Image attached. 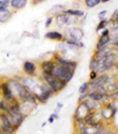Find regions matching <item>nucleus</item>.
<instances>
[{
  "mask_svg": "<svg viewBox=\"0 0 118 134\" xmlns=\"http://www.w3.org/2000/svg\"><path fill=\"white\" fill-rule=\"evenodd\" d=\"M83 103L86 106V108H88L89 111H96L98 109V106H99V104H98V102L93 101V100L89 99V97L83 102Z\"/></svg>",
  "mask_w": 118,
  "mask_h": 134,
  "instance_id": "17",
  "label": "nucleus"
},
{
  "mask_svg": "<svg viewBox=\"0 0 118 134\" xmlns=\"http://www.w3.org/2000/svg\"><path fill=\"white\" fill-rule=\"evenodd\" d=\"M35 96H37L38 103H46V102L51 99V96L48 95L47 93H45V91H40V93H38Z\"/></svg>",
  "mask_w": 118,
  "mask_h": 134,
  "instance_id": "19",
  "label": "nucleus"
},
{
  "mask_svg": "<svg viewBox=\"0 0 118 134\" xmlns=\"http://www.w3.org/2000/svg\"><path fill=\"white\" fill-rule=\"evenodd\" d=\"M109 134H118V133H117V132H111L110 131V133H109Z\"/></svg>",
  "mask_w": 118,
  "mask_h": 134,
  "instance_id": "41",
  "label": "nucleus"
},
{
  "mask_svg": "<svg viewBox=\"0 0 118 134\" xmlns=\"http://www.w3.org/2000/svg\"><path fill=\"white\" fill-rule=\"evenodd\" d=\"M79 93L80 94H86L89 93V82H84L79 88Z\"/></svg>",
  "mask_w": 118,
  "mask_h": 134,
  "instance_id": "26",
  "label": "nucleus"
},
{
  "mask_svg": "<svg viewBox=\"0 0 118 134\" xmlns=\"http://www.w3.org/2000/svg\"><path fill=\"white\" fill-rule=\"evenodd\" d=\"M27 1L28 0H11L10 6L13 7L14 10H21V8H24L26 6Z\"/></svg>",
  "mask_w": 118,
  "mask_h": 134,
  "instance_id": "15",
  "label": "nucleus"
},
{
  "mask_svg": "<svg viewBox=\"0 0 118 134\" xmlns=\"http://www.w3.org/2000/svg\"><path fill=\"white\" fill-rule=\"evenodd\" d=\"M118 59V53L111 51L109 55H106L103 58V66L105 68L106 71H110L111 69L115 68V64Z\"/></svg>",
  "mask_w": 118,
  "mask_h": 134,
  "instance_id": "5",
  "label": "nucleus"
},
{
  "mask_svg": "<svg viewBox=\"0 0 118 134\" xmlns=\"http://www.w3.org/2000/svg\"><path fill=\"white\" fill-rule=\"evenodd\" d=\"M63 13H66V14H69L70 17H72V15H74V17H83V15H84V11H82V10H74V8L64 10Z\"/></svg>",
  "mask_w": 118,
  "mask_h": 134,
  "instance_id": "20",
  "label": "nucleus"
},
{
  "mask_svg": "<svg viewBox=\"0 0 118 134\" xmlns=\"http://www.w3.org/2000/svg\"><path fill=\"white\" fill-rule=\"evenodd\" d=\"M0 134H4V132H3V129H1V127H0Z\"/></svg>",
  "mask_w": 118,
  "mask_h": 134,
  "instance_id": "42",
  "label": "nucleus"
},
{
  "mask_svg": "<svg viewBox=\"0 0 118 134\" xmlns=\"http://www.w3.org/2000/svg\"><path fill=\"white\" fill-rule=\"evenodd\" d=\"M110 35V30L109 29H104V31H102L101 36H109Z\"/></svg>",
  "mask_w": 118,
  "mask_h": 134,
  "instance_id": "33",
  "label": "nucleus"
},
{
  "mask_svg": "<svg viewBox=\"0 0 118 134\" xmlns=\"http://www.w3.org/2000/svg\"><path fill=\"white\" fill-rule=\"evenodd\" d=\"M0 91H1V95H3V99L7 102H11L13 99H15V96L13 95L12 90H11L10 86H8V82H1L0 83Z\"/></svg>",
  "mask_w": 118,
  "mask_h": 134,
  "instance_id": "6",
  "label": "nucleus"
},
{
  "mask_svg": "<svg viewBox=\"0 0 118 134\" xmlns=\"http://www.w3.org/2000/svg\"><path fill=\"white\" fill-rule=\"evenodd\" d=\"M108 1H111V0H101V3H108Z\"/></svg>",
  "mask_w": 118,
  "mask_h": 134,
  "instance_id": "40",
  "label": "nucleus"
},
{
  "mask_svg": "<svg viewBox=\"0 0 118 134\" xmlns=\"http://www.w3.org/2000/svg\"><path fill=\"white\" fill-rule=\"evenodd\" d=\"M6 115L8 116V119H10V121L12 122V125L15 127V128H19V127L23 125L24 120L26 119V116L24 115L23 113H15V111L11 110L10 108H8V110L6 111Z\"/></svg>",
  "mask_w": 118,
  "mask_h": 134,
  "instance_id": "4",
  "label": "nucleus"
},
{
  "mask_svg": "<svg viewBox=\"0 0 118 134\" xmlns=\"http://www.w3.org/2000/svg\"><path fill=\"white\" fill-rule=\"evenodd\" d=\"M11 18H12V12H11L8 8H6L5 11L0 12V24L1 23H7Z\"/></svg>",
  "mask_w": 118,
  "mask_h": 134,
  "instance_id": "18",
  "label": "nucleus"
},
{
  "mask_svg": "<svg viewBox=\"0 0 118 134\" xmlns=\"http://www.w3.org/2000/svg\"><path fill=\"white\" fill-rule=\"evenodd\" d=\"M109 24H110V19H102L101 21H99V24L97 25V27H96V30H97V32H99V31H103L104 29H108Z\"/></svg>",
  "mask_w": 118,
  "mask_h": 134,
  "instance_id": "21",
  "label": "nucleus"
},
{
  "mask_svg": "<svg viewBox=\"0 0 118 134\" xmlns=\"http://www.w3.org/2000/svg\"><path fill=\"white\" fill-rule=\"evenodd\" d=\"M53 75L55 76V79L60 80L64 84H69V82L72 80L73 77V72H71L70 70L65 68V66H61V65H58L55 64L54 66V70H53Z\"/></svg>",
  "mask_w": 118,
  "mask_h": 134,
  "instance_id": "1",
  "label": "nucleus"
},
{
  "mask_svg": "<svg viewBox=\"0 0 118 134\" xmlns=\"http://www.w3.org/2000/svg\"><path fill=\"white\" fill-rule=\"evenodd\" d=\"M89 113L88 108H86V106L82 102V103H79V106L77 107V109H76V115H78L79 118H82V119H84V118L86 116V114Z\"/></svg>",
  "mask_w": 118,
  "mask_h": 134,
  "instance_id": "16",
  "label": "nucleus"
},
{
  "mask_svg": "<svg viewBox=\"0 0 118 134\" xmlns=\"http://www.w3.org/2000/svg\"><path fill=\"white\" fill-rule=\"evenodd\" d=\"M44 1H45V0H33V4H35V5H37V4L44 3Z\"/></svg>",
  "mask_w": 118,
  "mask_h": 134,
  "instance_id": "35",
  "label": "nucleus"
},
{
  "mask_svg": "<svg viewBox=\"0 0 118 134\" xmlns=\"http://www.w3.org/2000/svg\"><path fill=\"white\" fill-rule=\"evenodd\" d=\"M115 68L118 70V59H117V62H116V64H115Z\"/></svg>",
  "mask_w": 118,
  "mask_h": 134,
  "instance_id": "39",
  "label": "nucleus"
},
{
  "mask_svg": "<svg viewBox=\"0 0 118 134\" xmlns=\"http://www.w3.org/2000/svg\"><path fill=\"white\" fill-rule=\"evenodd\" d=\"M106 13H108V11H106V10L102 11V12L99 13V18H102V19H104V17H105V15H106Z\"/></svg>",
  "mask_w": 118,
  "mask_h": 134,
  "instance_id": "34",
  "label": "nucleus"
},
{
  "mask_svg": "<svg viewBox=\"0 0 118 134\" xmlns=\"http://www.w3.org/2000/svg\"><path fill=\"white\" fill-rule=\"evenodd\" d=\"M10 3H11V0H0V6H1V7H7L8 8Z\"/></svg>",
  "mask_w": 118,
  "mask_h": 134,
  "instance_id": "29",
  "label": "nucleus"
},
{
  "mask_svg": "<svg viewBox=\"0 0 118 134\" xmlns=\"http://www.w3.org/2000/svg\"><path fill=\"white\" fill-rule=\"evenodd\" d=\"M53 19H54V17H48L47 19H46V23H45V27H50V25L52 24V21H53Z\"/></svg>",
  "mask_w": 118,
  "mask_h": 134,
  "instance_id": "30",
  "label": "nucleus"
},
{
  "mask_svg": "<svg viewBox=\"0 0 118 134\" xmlns=\"http://www.w3.org/2000/svg\"><path fill=\"white\" fill-rule=\"evenodd\" d=\"M54 66H55V62L53 59H48V61H43L40 63V68L41 71H45V72H52L54 70Z\"/></svg>",
  "mask_w": 118,
  "mask_h": 134,
  "instance_id": "11",
  "label": "nucleus"
},
{
  "mask_svg": "<svg viewBox=\"0 0 118 134\" xmlns=\"http://www.w3.org/2000/svg\"><path fill=\"white\" fill-rule=\"evenodd\" d=\"M110 23L118 24V10H116L115 12H113L112 17H111V19H110Z\"/></svg>",
  "mask_w": 118,
  "mask_h": 134,
  "instance_id": "28",
  "label": "nucleus"
},
{
  "mask_svg": "<svg viewBox=\"0 0 118 134\" xmlns=\"http://www.w3.org/2000/svg\"><path fill=\"white\" fill-rule=\"evenodd\" d=\"M0 127L3 129L4 134H15L18 128H15L10 121L8 116L5 113H0Z\"/></svg>",
  "mask_w": 118,
  "mask_h": 134,
  "instance_id": "3",
  "label": "nucleus"
},
{
  "mask_svg": "<svg viewBox=\"0 0 118 134\" xmlns=\"http://www.w3.org/2000/svg\"><path fill=\"white\" fill-rule=\"evenodd\" d=\"M98 76V72L97 71H90V81H92V80L97 79Z\"/></svg>",
  "mask_w": 118,
  "mask_h": 134,
  "instance_id": "32",
  "label": "nucleus"
},
{
  "mask_svg": "<svg viewBox=\"0 0 118 134\" xmlns=\"http://www.w3.org/2000/svg\"><path fill=\"white\" fill-rule=\"evenodd\" d=\"M53 61L55 62V64L58 65H61V66H65L67 70H70L71 72L74 74L76 69L78 66V62L77 61H73V59H66L65 57L60 55H54V59Z\"/></svg>",
  "mask_w": 118,
  "mask_h": 134,
  "instance_id": "2",
  "label": "nucleus"
},
{
  "mask_svg": "<svg viewBox=\"0 0 118 134\" xmlns=\"http://www.w3.org/2000/svg\"><path fill=\"white\" fill-rule=\"evenodd\" d=\"M111 43V36H99V39L97 42V45H96V49H101L105 45H110Z\"/></svg>",
  "mask_w": 118,
  "mask_h": 134,
  "instance_id": "13",
  "label": "nucleus"
},
{
  "mask_svg": "<svg viewBox=\"0 0 118 134\" xmlns=\"http://www.w3.org/2000/svg\"><path fill=\"white\" fill-rule=\"evenodd\" d=\"M64 10H65V8H64L63 5H55V6H53V7L51 8V12L57 13V14H60V13H63Z\"/></svg>",
  "mask_w": 118,
  "mask_h": 134,
  "instance_id": "25",
  "label": "nucleus"
},
{
  "mask_svg": "<svg viewBox=\"0 0 118 134\" xmlns=\"http://www.w3.org/2000/svg\"><path fill=\"white\" fill-rule=\"evenodd\" d=\"M99 4H101V0H85V5L89 8H92L95 6L99 5Z\"/></svg>",
  "mask_w": 118,
  "mask_h": 134,
  "instance_id": "24",
  "label": "nucleus"
},
{
  "mask_svg": "<svg viewBox=\"0 0 118 134\" xmlns=\"http://www.w3.org/2000/svg\"><path fill=\"white\" fill-rule=\"evenodd\" d=\"M23 71L27 76H34L35 75V71H37V64H35L34 62H31V61L24 62Z\"/></svg>",
  "mask_w": 118,
  "mask_h": 134,
  "instance_id": "7",
  "label": "nucleus"
},
{
  "mask_svg": "<svg viewBox=\"0 0 118 134\" xmlns=\"http://www.w3.org/2000/svg\"><path fill=\"white\" fill-rule=\"evenodd\" d=\"M65 42L66 44H69L70 46L72 48H83V43L80 42V39H77V38H73V37H67L65 38Z\"/></svg>",
  "mask_w": 118,
  "mask_h": 134,
  "instance_id": "14",
  "label": "nucleus"
},
{
  "mask_svg": "<svg viewBox=\"0 0 118 134\" xmlns=\"http://www.w3.org/2000/svg\"><path fill=\"white\" fill-rule=\"evenodd\" d=\"M48 86L52 87V89H53V90H54L57 94H58V93H60V91L66 87L65 84H64L63 82L60 81V80H58V79H54L53 81H51L50 83H48Z\"/></svg>",
  "mask_w": 118,
  "mask_h": 134,
  "instance_id": "12",
  "label": "nucleus"
},
{
  "mask_svg": "<svg viewBox=\"0 0 118 134\" xmlns=\"http://www.w3.org/2000/svg\"><path fill=\"white\" fill-rule=\"evenodd\" d=\"M52 116L54 118V119H58V118H59V115H58L57 113H54V114H52Z\"/></svg>",
  "mask_w": 118,
  "mask_h": 134,
  "instance_id": "37",
  "label": "nucleus"
},
{
  "mask_svg": "<svg viewBox=\"0 0 118 134\" xmlns=\"http://www.w3.org/2000/svg\"><path fill=\"white\" fill-rule=\"evenodd\" d=\"M98 65H99L98 59L92 56V58L90 59V63H89V69H90V71H96L97 70V68H98Z\"/></svg>",
  "mask_w": 118,
  "mask_h": 134,
  "instance_id": "22",
  "label": "nucleus"
},
{
  "mask_svg": "<svg viewBox=\"0 0 118 134\" xmlns=\"http://www.w3.org/2000/svg\"><path fill=\"white\" fill-rule=\"evenodd\" d=\"M61 107H63V104L61 103H58V107H57V110H59V109L61 108Z\"/></svg>",
  "mask_w": 118,
  "mask_h": 134,
  "instance_id": "38",
  "label": "nucleus"
},
{
  "mask_svg": "<svg viewBox=\"0 0 118 134\" xmlns=\"http://www.w3.org/2000/svg\"><path fill=\"white\" fill-rule=\"evenodd\" d=\"M86 99H88V93L86 94H80V96H79V99H78V102L82 103V102H84Z\"/></svg>",
  "mask_w": 118,
  "mask_h": 134,
  "instance_id": "31",
  "label": "nucleus"
},
{
  "mask_svg": "<svg viewBox=\"0 0 118 134\" xmlns=\"http://www.w3.org/2000/svg\"><path fill=\"white\" fill-rule=\"evenodd\" d=\"M111 46L110 45H105L103 46V48L101 49H96L95 53H93V57H96L97 59H101V58H104L106 55H109V53L111 52Z\"/></svg>",
  "mask_w": 118,
  "mask_h": 134,
  "instance_id": "9",
  "label": "nucleus"
},
{
  "mask_svg": "<svg viewBox=\"0 0 118 134\" xmlns=\"http://www.w3.org/2000/svg\"><path fill=\"white\" fill-rule=\"evenodd\" d=\"M45 37L47 39H52V41L55 42H64L65 41V36L63 33L58 32V31H48L47 33L45 35Z\"/></svg>",
  "mask_w": 118,
  "mask_h": 134,
  "instance_id": "10",
  "label": "nucleus"
},
{
  "mask_svg": "<svg viewBox=\"0 0 118 134\" xmlns=\"http://www.w3.org/2000/svg\"><path fill=\"white\" fill-rule=\"evenodd\" d=\"M55 21L59 26H67L71 25V17L66 13H60V14H57L55 15Z\"/></svg>",
  "mask_w": 118,
  "mask_h": 134,
  "instance_id": "8",
  "label": "nucleus"
},
{
  "mask_svg": "<svg viewBox=\"0 0 118 134\" xmlns=\"http://www.w3.org/2000/svg\"><path fill=\"white\" fill-rule=\"evenodd\" d=\"M54 120H55V119L52 116V115H51V116L48 118V122H50V124H53V121H54Z\"/></svg>",
  "mask_w": 118,
  "mask_h": 134,
  "instance_id": "36",
  "label": "nucleus"
},
{
  "mask_svg": "<svg viewBox=\"0 0 118 134\" xmlns=\"http://www.w3.org/2000/svg\"><path fill=\"white\" fill-rule=\"evenodd\" d=\"M117 99H118V90L112 91V93L109 94V101L110 102H115Z\"/></svg>",
  "mask_w": 118,
  "mask_h": 134,
  "instance_id": "27",
  "label": "nucleus"
},
{
  "mask_svg": "<svg viewBox=\"0 0 118 134\" xmlns=\"http://www.w3.org/2000/svg\"><path fill=\"white\" fill-rule=\"evenodd\" d=\"M10 108V104L7 101H5L4 99L0 100V113H6Z\"/></svg>",
  "mask_w": 118,
  "mask_h": 134,
  "instance_id": "23",
  "label": "nucleus"
}]
</instances>
